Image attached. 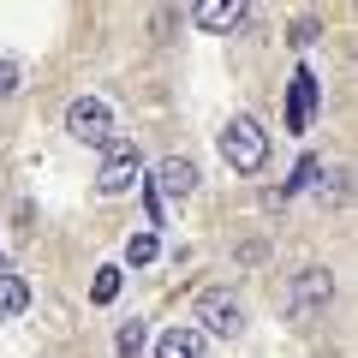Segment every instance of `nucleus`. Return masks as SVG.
<instances>
[{
	"label": "nucleus",
	"mask_w": 358,
	"mask_h": 358,
	"mask_svg": "<svg viewBox=\"0 0 358 358\" xmlns=\"http://www.w3.org/2000/svg\"><path fill=\"white\" fill-rule=\"evenodd\" d=\"M221 155H227V167H239V173H257V167L268 162V131L257 126L251 114L227 120V131H221Z\"/></svg>",
	"instance_id": "f257e3e1"
},
{
	"label": "nucleus",
	"mask_w": 358,
	"mask_h": 358,
	"mask_svg": "<svg viewBox=\"0 0 358 358\" xmlns=\"http://www.w3.org/2000/svg\"><path fill=\"white\" fill-rule=\"evenodd\" d=\"M66 131H72L78 143H90V150H114V114H108L102 96H78V102L66 108Z\"/></svg>",
	"instance_id": "f03ea898"
},
{
	"label": "nucleus",
	"mask_w": 358,
	"mask_h": 358,
	"mask_svg": "<svg viewBox=\"0 0 358 358\" xmlns=\"http://www.w3.org/2000/svg\"><path fill=\"white\" fill-rule=\"evenodd\" d=\"M197 322L209 334H221V341H233V334H245V305L233 293H203L197 299Z\"/></svg>",
	"instance_id": "7ed1b4c3"
},
{
	"label": "nucleus",
	"mask_w": 358,
	"mask_h": 358,
	"mask_svg": "<svg viewBox=\"0 0 358 358\" xmlns=\"http://www.w3.org/2000/svg\"><path fill=\"white\" fill-rule=\"evenodd\" d=\"M138 173H143L138 150H131V143H114V150H108V162H102V173H96V192H102V197H120V192H131V185H138Z\"/></svg>",
	"instance_id": "20e7f679"
},
{
	"label": "nucleus",
	"mask_w": 358,
	"mask_h": 358,
	"mask_svg": "<svg viewBox=\"0 0 358 358\" xmlns=\"http://www.w3.org/2000/svg\"><path fill=\"white\" fill-rule=\"evenodd\" d=\"M329 293H334L329 268H305V275H299V287H293V317L305 322L310 310H322V305H329Z\"/></svg>",
	"instance_id": "39448f33"
},
{
	"label": "nucleus",
	"mask_w": 358,
	"mask_h": 358,
	"mask_svg": "<svg viewBox=\"0 0 358 358\" xmlns=\"http://www.w3.org/2000/svg\"><path fill=\"white\" fill-rule=\"evenodd\" d=\"M155 192L162 197H192L197 192V167L185 162V155H167V162L155 167Z\"/></svg>",
	"instance_id": "423d86ee"
},
{
	"label": "nucleus",
	"mask_w": 358,
	"mask_h": 358,
	"mask_svg": "<svg viewBox=\"0 0 358 358\" xmlns=\"http://www.w3.org/2000/svg\"><path fill=\"white\" fill-rule=\"evenodd\" d=\"M310 108H317V72H293V102H287V126L305 131L310 126Z\"/></svg>",
	"instance_id": "0eeeda50"
},
{
	"label": "nucleus",
	"mask_w": 358,
	"mask_h": 358,
	"mask_svg": "<svg viewBox=\"0 0 358 358\" xmlns=\"http://www.w3.org/2000/svg\"><path fill=\"white\" fill-rule=\"evenodd\" d=\"M192 18H197L203 30H233V24L245 18V6H239V0H197Z\"/></svg>",
	"instance_id": "6e6552de"
},
{
	"label": "nucleus",
	"mask_w": 358,
	"mask_h": 358,
	"mask_svg": "<svg viewBox=\"0 0 358 358\" xmlns=\"http://www.w3.org/2000/svg\"><path fill=\"white\" fill-rule=\"evenodd\" d=\"M155 358H203V334L197 329H167L155 341Z\"/></svg>",
	"instance_id": "1a4fd4ad"
},
{
	"label": "nucleus",
	"mask_w": 358,
	"mask_h": 358,
	"mask_svg": "<svg viewBox=\"0 0 358 358\" xmlns=\"http://www.w3.org/2000/svg\"><path fill=\"white\" fill-rule=\"evenodd\" d=\"M24 305H30V281H24V275H6V268H0V322H13Z\"/></svg>",
	"instance_id": "9d476101"
},
{
	"label": "nucleus",
	"mask_w": 358,
	"mask_h": 358,
	"mask_svg": "<svg viewBox=\"0 0 358 358\" xmlns=\"http://www.w3.org/2000/svg\"><path fill=\"white\" fill-rule=\"evenodd\" d=\"M114 346H120V358H138V352H143V322H138V317H131V322H120Z\"/></svg>",
	"instance_id": "9b49d317"
},
{
	"label": "nucleus",
	"mask_w": 358,
	"mask_h": 358,
	"mask_svg": "<svg viewBox=\"0 0 358 358\" xmlns=\"http://www.w3.org/2000/svg\"><path fill=\"white\" fill-rule=\"evenodd\" d=\"M155 251H162V245H155V233H138V239L126 245V263L143 268V263H155Z\"/></svg>",
	"instance_id": "f8f14e48"
},
{
	"label": "nucleus",
	"mask_w": 358,
	"mask_h": 358,
	"mask_svg": "<svg viewBox=\"0 0 358 358\" xmlns=\"http://www.w3.org/2000/svg\"><path fill=\"white\" fill-rule=\"evenodd\" d=\"M114 293H120V268H96V287H90V299H96V305H108Z\"/></svg>",
	"instance_id": "ddd939ff"
},
{
	"label": "nucleus",
	"mask_w": 358,
	"mask_h": 358,
	"mask_svg": "<svg viewBox=\"0 0 358 358\" xmlns=\"http://www.w3.org/2000/svg\"><path fill=\"white\" fill-rule=\"evenodd\" d=\"M18 90V60H0V96H13Z\"/></svg>",
	"instance_id": "4468645a"
}]
</instances>
